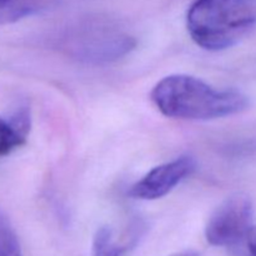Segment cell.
I'll use <instances>...</instances> for the list:
<instances>
[{
  "instance_id": "6da1fadb",
  "label": "cell",
  "mask_w": 256,
  "mask_h": 256,
  "mask_svg": "<svg viewBox=\"0 0 256 256\" xmlns=\"http://www.w3.org/2000/svg\"><path fill=\"white\" fill-rule=\"evenodd\" d=\"M152 102L162 115L182 120H212L239 114L249 99L239 90H218L190 75H169L152 89Z\"/></svg>"
},
{
  "instance_id": "7a4b0ae2",
  "label": "cell",
  "mask_w": 256,
  "mask_h": 256,
  "mask_svg": "<svg viewBox=\"0 0 256 256\" xmlns=\"http://www.w3.org/2000/svg\"><path fill=\"white\" fill-rule=\"evenodd\" d=\"M256 26V0H195L186 28L202 49L219 52L234 46Z\"/></svg>"
},
{
  "instance_id": "3957f363",
  "label": "cell",
  "mask_w": 256,
  "mask_h": 256,
  "mask_svg": "<svg viewBox=\"0 0 256 256\" xmlns=\"http://www.w3.org/2000/svg\"><path fill=\"white\" fill-rule=\"evenodd\" d=\"M254 206L248 195L235 194L216 208L205 226L206 242L212 246L242 244L252 229Z\"/></svg>"
},
{
  "instance_id": "277c9868",
  "label": "cell",
  "mask_w": 256,
  "mask_h": 256,
  "mask_svg": "<svg viewBox=\"0 0 256 256\" xmlns=\"http://www.w3.org/2000/svg\"><path fill=\"white\" fill-rule=\"evenodd\" d=\"M195 169L196 162L194 158L180 156L150 170L142 179L130 188L128 195L132 199L140 200L160 199L174 190Z\"/></svg>"
},
{
  "instance_id": "5b68a950",
  "label": "cell",
  "mask_w": 256,
  "mask_h": 256,
  "mask_svg": "<svg viewBox=\"0 0 256 256\" xmlns=\"http://www.w3.org/2000/svg\"><path fill=\"white\" fill-rule=\"evenodd\" d=\"M134 46L135 40L129 35L95 30L85 32L79 38V42H75L72 49L80 59L100 62L119 59L134 49Z\"/></svg>"
},
{
  "instance_id": "8992f818",
  "label": "cell",
  "mask_w": 256,
  "mask_h": 256,
  "mask_svg": "<svg viewBox=\"0 0 256 256\" xmlns=\"http://www.w3.org/2000/svg\"><path fill=\"white\" fill-rule=\"evenodd\" d=\"M32 130V112L20 105L12 112L0 115V158L12 154L24 146Z\"/></svg>"
},
{
  "instance_id": "52a82bcc",
  "label": "cell",
  "mask_w": 256,
  "mask_h": 256,
  "mask_svg": "<svg viewBox=\"0 0 256 256\" xmlns=\"http://www.w3.org/2000/svg\"><path fill=\"white\" fill-rule=\"evenodd\" d=\"M54 0H0V26L44 12Z\"/></svg>"
},
{
  "instance_id": "ba28073f",
  "label": "cell",
  "mask_w": 256,
  "mask_h": 256,
  "mask_svg": "<svg viewBox=\"0 0 256 256\" xmlns=\"http://www.w3.org/2000/svg\"><path fill=\"white\" fill-rule=\"evenodd\" d=\"M128 249V245L119 244L114 239V232L109 226L99 228L92 238V256H122Z\"/></svg>"
},
{
  "instance_id": "9c48e42d",
  "label": "cell",
  "mask_w": 256,
  "mask_h": 256,
  "mask_svg": "<svg viewBox=\"0 0 256 256\" xmlns=\"http://www.w3.org/2000/svg\"><path fill=\"white\" fill-rule=\"evenodd\" d=\"M0 256H22L19 239L12 224L0 212Z\"/></svg>"
},
{
  "instance_id": "30bf717a",
  "label": "cell",
  "mask_w": 256,
  "mask_h": 256,
  "mask_svg": "<svg viewBox=\"0 0 256 256\" xmlns=\"http://www.w3.org/2000/svg\"><path fill=\"white\" fill-rule=\"evenodd\" d=\"M244 244L246 254L249 256H256V226H252V229L250 230Z\"/></svg>"
},
{
  "instance_id": "8fae6325",
  "label": "cell",
  "mask_w": 256,
  "mask_h": 256,
  "mask_svg": "<svg viewBox=\"0 0 256 256\" xmlns=\"http://www.w3.org/2000/svg\"><path fill=\"white\" fill-rule=\"evenodd\" d=\"M170 256H200V254L195 250H186V252H176V254H172Z\"/></svg>"
}]
</instances>
